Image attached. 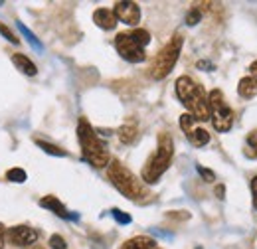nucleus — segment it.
<instances>
[{
	"label": "nucleus",
	"mask_w": 257,
	"mask_h": 249,
	"mask_svg": "<svg viewBox=\"0 0 257 249\" xmlns=\"http://www.w3.org/2000/svg\"><path fill=\"white\" fill-rule=\"evenodd\" d=\"M182 44H184V40H182V36L180 34H176L164 48H162L161 52L157 54V58L153 60L151 63V77L153 79H164L170 71H172V67L176 65L178 62V56H180V50H182Z\"/></svg>",
	"instance_id": "obj_6"
},
{
	"label": "nucleus",
	"mask_w": 257,
	"mask_h": 249,
	"mask_svg": "<svg viewBox=\"0 0 257 249\" xmlns=\"http://www.w3.org/2000/svg\"><path fill=\"white\" fill-rule=\"evenodd\" d=\"M0 34H2V36H4V38H6L8 42H10V44H18V42H20V40H18V38H16V36H14L12 32L8 30V28H6L4 24H0Z\"/></svg>",
	"instance_id": "obj_25"
},
{
	"label": "nucleus",
	"mask_w": 257,
	"mask_h": 249,
	"mask_svg": "<svg viewBox=\"0 0 257 249\" xmlns=\"http://www.w3.org/2000/svg\"><path fill=\"white\" fill-rule=\"evenodd\" d=\"M176 95L182 101V105L188 109L196 121H208L210 119V107H208V97L204 89L194 81L192 77L182 75L176 79Z\"/></svg>",
	"instance_id": "obj_1"
},
{
	"label": "nucleus",
	"mask_w": 257,
	"mask_h": 249,
	"mask_svg": "<svg viewBox=\"0 0 257 249\" xmlns=\"http://www.w3.org/2000/svg\"><path fill=\"white\" fill-rule=\"evenodd\" d=\"M200 20H202V10H200V8H192V10L186 14V24H188V26H196Z\"/></svg>",
	"instance_id": "obj_21"
},
{
	"label": "nucleus",
	"mask_w": 257,
	"mask_h": 249,
	"mask_svg": "<svg viewBox=\"0 0 257 249\" xmlns=\"http://www.w3.org/2000/svg\"><path fill=\"white\" fill-rule=\"evenodd\" d=\"M121 249H159V245H157V241H155L153 237H149V235H137V237L125 241V243L121 245Z\"/></svg>",
	"instance_id": "obj_12"
},
{
	"label": "nucleus",
	"mask_w": 257,
	"mask_h": 249,
	"mask_svg": "<svg viewBox=\"0 0 257 249\" xmlns=\"http://www.w3.org/2000/svg\"><path fill=\"white\" fill-rule=\"evenodd\" d=\"M249 75H251V77H255V79H257V62H253L251 65H249Z\"/></svg>",
	"instance_id": "obj_28"
},
{
	"label": "nucleus",
	"mask_w": 257,
	"mask_h": 249,
	"mask_svg": "<svg viewBox=\"0 0 257 249\" xmlns=\"http://www.w3.org/2000/svg\"><path fill=\"white\" fill-rule=\"evenodd\" d=\"M40 206L46 208V210H50V212H54V214H58L60 218H69L65 206L56 198V196H46V198H42V200H40Z\"/></svg>",
	"instance_id": "obj_13"
},
{
	"label": "nucleus",
	"mask_w": 257,
	"mask_h": 249,
	"mask_svg": "<svg viewBox=\"0 0 257 249\" xmlns=\"http://www.w3.org/2000/svg\"><path fill=\"white\" fill-rule=\"evenodd\" d=\"M4 235H6V229H4V225L0 223V249H4Z\"/></svg>",
	"instance_id": "obj_27"
},
{
	"label": "nucleus",
	"mask_w": 257,
	"mask_h": 249,
	"mask_svg": "<svg viewBox=\"0 0 257 249\" xmlns=\"http://www.w3.org/2000/svg\"><path fill=\"white\" fill-rule=\"evenodd\" d=\"M111 214H113V218H115V221H117V223H123V225L131 223V216H128L127 212H123V210H117V208H115Z\"/></svg>",
	"instance_id": "obj_22"
},
{
	"label": "nucleus",
	"mask_w": 257,
	"mask_h": 249,
	"mask_svg": "<svg viewBox=\"0 0 257 249\" xmlns=\"http://www.w3.org/2000/svg\"><path fill=\"white\" fill-rule=\"evenodd\" d=\"M198 174L204 178V182H214V180H216V174H214L212 170L204 168V166H198Z\"/></svg>",
	"instance_id": "obj_23"
},
{
	"label": "nucleus",
	"mask_w": 257,
	"mask_h": 249,
	"mask_svg": "<svg viewBox=\"0 0 257 249\" xmlns=\"http://www.w3.org/2000/svg\"><path fill=\"white\" fill-rule=\"evenodd\" d=\"M12 62H14V65H16L22 73H26V75H36V73H38L34 62L28 56H24V54H12Z\"/></svg>",
	"instance_id": "obj_15"
},
{
	"label": "nucleus",
	"mask_w": 257,
	"mask_h": 249,
	"mask_svg": "<svg viewBox=\"0 0 257 249\" xmlns=\"http://www.w3.org/2000/svg\"><path fill=\"white\" fill-rule=\"evenodd\" d=\"M249 186H251V194H253V208L257 210V176L251 180V184H249Z\"/></svg>",
	"instance_id": "obj_26"
},
{
	"label": "nucleus",
	"mask_w": 257,
	"mask_h": 249,
	"mask_svg": "<svg viewBox=\"0 0 257 249\" xmlns=\"http://www.w3.org/2000/svg\"><path fill=\"white\" fill-rule=\"evenodd\" d=\"M151 44V34L143 28H135L131 32H121L115 38V48L123 60L131 63L145 62L147 54L145 48Z\"/></svg>",
	"instance_id": "obj_4"
},
{
	"label": "nucleus",
	"mask_w": 257,
	"mask_h": 249,
	"mask_svg": "<svg viewBox=\"0 0 257 249\" xmlns=\"http://www.w3.org/2000/svg\"><path fill=\"white\" fill-rule=\"evenodd\" d=\"M180 129L186 133L188 141L192 143L194 147H206L210 143V135L206 129L198 127V121L194 119L190 113H184L180 115Z\"/></svg>",
	"instance_id": "obj_8"
},
{
	"label": "nucleus",
	"mask_w": 257,
	"mask_h": 249,
	"mask_svg": "<svg viewBox=\"0 0 257 249\" xmlns=\"http://www.w3.org/2000/svg\"><path fill=\"white\" fill-rule=\"evenodd\" d=\"M237 93L241 95L243 99H251V97H255L257 95V79L255 77L247 75V77L239 79V83H237Z\"/></svg>",
	"instance_id": "obj_14"
},
{
	"label": "nucleus",
	"mask_w": 257,
	"mask_h": 249,
	"mask_svg": "<svg viewBox=\"0 0 257 249\" xmlns=\"http://www.w3.org/2000/svg\"><path fill=\"white\" fill-rule=\"evenodd\" d=\"M208 107H210V119L218 133H227L233 125V111L225 103L224 93L220 89H214L208 95Z\"/></svg>",
	"instance_id": "obj_7"
},
{
	"label": "nucleus",
	"mask_w": 257,
	"mask_h": 249,
	"mask_svg": "<svg viewBox=\"0 0 257 249\" xmlns=\"http://www.w3.org/2000/svg\"><path fill=\"white\" fill-rule=\"evenodd\" d=\"M26 172L22 170V168H10L8 172H6V180L8 182H16V184H22V182H26Z\"/></svg>",
	"instance_id": "obj_18"
},
{
	"label": "nucleus",
	"mask_w": 257,
	"mask_h": 249,
	"mask_svg": "<svg viewBox=\"0 0 257 249\" xmlns=\"http://www.w3.org/2000/svg\"><path fill=\"white\" fill-rule=\"evenodd\" d=\"M0 6H2V2H0Z\"/></svg>",
	"instance_id": "obj_30"
},
{
	"label": "nucleus",
	"mask_w": 257,
	"mask_h": 249,
	"mask_svg": "<svg viewBox=\"0 0 257 249\" xmlns=\"http://www.w3.org/2000/svg\"><path fill=\"white\" fill-rule=\"evenodd\" d=\"M93 22L103 30H113L117 26V16H115V12H111L107 8H97L93 12Z\"/></svg>",
	"instance_id": "obj_11"
},
{
	"label": "nucleus",
	"mask_w": 257,
	"mask_h": 249,
	"mask_svg": "<svg viewBox=\"0 0 257 249\" xmlns=\"http://www.w3.org/2000/svg\"><path fill=\"white\" fill-rule=\"evenodd\" d=\"M6 239L16 247H26V245H32L38 239V231L28 225H16L6 231Z\"/></svg>",
	"instance_id": "obj_9"
},
{
	"label": "nucleus",
	"mask_w": 257,
	"mask_h": 249,
	"mask_svg": "<svg viewBox=\"0 0 257 249\" xmlns=\"http://www.w3.org/2000/svg\"><path fill=\"white\" fill-rule=\"evenodd\" d=\"M18 28H20V32L24 34V38H26V40L30 42V46H32L34 50H38V52H42V44H40V40H38V38L34 36L32 32L28 30V28H26V26H24L22 22H18Z\"/></svg>",
	"instance_id": "obj_19"
},
{
	"label": "nucleus",
	"mask_w": 257,
	"mask_h": 249,
	"mask_svg": "<svg viewBox=\"0 0 257 249\" xmlns=\"http://www.w3.org/2000/svg\"><path fill=\"white\" fill-rule=\"evenodd\" d=\"M117 135H119V141H121L123 145H133V143H135V139H137V135H139L137 125L135 123L123 125V127L117 131Z\"/></svg>",
	"instance_id": "obj_16"
},
{
	"label": "nucleus",
	"mask_w": 257,
	"mask_h": 249,
	"mask_svg": "<svg viewBox=\"0 0 257 249\" xmlns=\"http://www.w3.org/2000/svg\"><path fill=\"white\" fill-rule=\"evenodd\" d=\"M36 145H38L40 149H44L48 155L65 156V151H62V149H60V147H56V145H50V143H46V141H38V139H36Z\"/></svg>",
	"instance_id": "obj_20"
},
{
	"label": "nucleus",
	"mask_w": 257,
	"mask_h": 249,
	"mask_svg": "<svg viewBox=\"0 0 257 249\" xmlns=\"http://www.w3.org/2000/svg\"><path fill=\"white\" fill-rule=\"evenodd\" d=\"M174 155V143L172 137L168 133L159 135V145H157V153L151 156L143 168V180L147 184H155L162 174L166 172V168L170 166V160Z\"/></svg>",
	"instance_id": "obj_5"
},
{
	"label": "nucleus",
	"mask_w": 257,
	"mask_h": 249,
	"mask_svg": "<svg viewBox=\"0 0 257 249\" xmlns=\"http://www.w3.org/2000/svg\"><path fill=\"white\" fill-rule=\"evenodd\" d=\"M113 12H115L117 20H121V22L127 24V26H137L139 20H141V8H139V4L128 2V0L117 2Z\"/></svg>",
	"instance_id": "obj_10"
},
{
	"label": "nucleus",
	"mask_w": 257,
	"mask_h": 249,
	"mask_svg": "<svg viewBox=\"0 0 257 249\" xmlns=\"http://www.w3.org/2000/svg\"><path fill=\"white\" fill-rule=\"evenodd\" d=\"M107 176L113 182V186L117 188L123 196H127L128 200H143L149 198V192L143 182H139V178L128 170L127 166H123L119 160H111L107 166Z\"/></svg>",
	"instance_id": "obj_3"
},
{
	"label": "nucleus",
	"mask_w": 257,
	"mask_h": 249,
	"mask_svg": "<svg viewBox=\"0 0 257 249\" xmlns=\"http://www.w3.org/2000/svg\"><path fill=\"white\" fill-rule=\"evenodd\" d=\"M34 249H42V247H34Z\"/></svg>",
	"instance_id": "obj_29"
},
{
	"label": "nucleus",
	"mask_w": 257,
	"mask_h": 249,
	"mask_svg": "<svg viewBox=\"0 0 257 249\" xmlns=\"http://www.w3.org/2000/svg\"><path fill=\"white\" fill-rule=\"evenodd\" d=\"M50 245H52V249H65V239L56 233V235L50 237Z\"/></svg>",
	"instance_id": "obj_24"
},
{
	"label": "nucleus",
	"mask_w": 257,
	"mask_h": 249,
	"mask_svg": "<svg viewBox=\"0 0 257 249\" xmlns=\"http://www.w3.org/2000/svg\"><path fill=\"white\" fill-rule=\"evenodd\" d=\"M77 139L81 145V153L83 158L95 166V168H105L109 164V153L107 147L101 143V139L95 135L93 127L87 123V119H79L77 123Z\"/></svg>",
	"instance_id": "obj_2"
},
{
	"label": "nucleus",
	"mask_w": 257,
	"mask_h": 249,
	"mask_svg": "<svg viewBox=\"0 0 257 249\" xmlns=\"http://www.w3.org/2000/svg\"><path fill=\"white\" fill-rule=\"evenodd\" d=\"M245 156L247 158H257V131H251L245 139Z\"/></svg>",
	"instance_id": "obj_17"
}]
</instances>
